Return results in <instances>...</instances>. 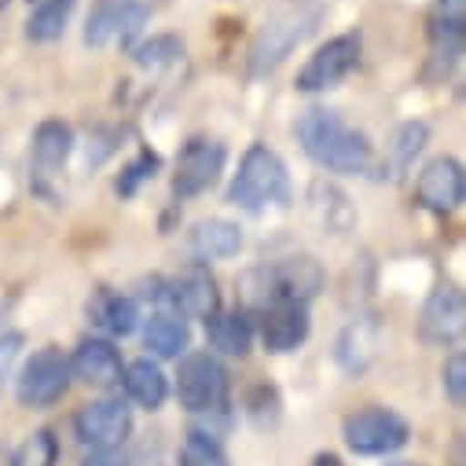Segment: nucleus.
<instances>
[{
    "label": "nucleus",
    "mask_w": 466,
    "mask_h": 466,
    "mask_svg": "<svg viewBox=\"0 0 466 466\" xmlns=\"http://www.w3.org/2000/svg\"><path fill=\"white\" fill-rule=\"evenodd\" d=\"M177 397L191 415L228 408V368L213 353H187L177 371Z\"/></svg>",
    "instance_id": "5"
},
{
    "label": "nucleus",
    "mask_w": 466,
    "mask_h": 466,
    "mask_svg": "<svg viewBox=\"0 0 466 466\" xmlns=\"http://www.w3.org/2000/svg\"><path fill=\"white\" fill-rule=\"evenodd\" d=\"M74 151V129L66 122H41L34 133V162L37 169H59Z\"/></svg>",
    "instance_id": "24"
},
{
    "label": "nucleus",
    "mask_w": 466,
    "mask_h": 466,
    "mask_svg": "<svg viewBox=\"0 0 466 466\" xmlns=\"http://www.w3.org/2000/svg\"><path fill=\"white\" fill-rule=\"evenodd\" d=\"M122 357H118V349H114L106 338H85L77 349H74V357H70V375H77L85 386H118L122 382Z\"/></svg>",
    "instance_id": "15"
},
{
    "label": "nucleus",
    "mask_w": 466,
    "mask_h": 466,
    "mask_svg": "<svg viewBox=\"0 0 466 466\" xmlns=\"http://www.w3.org/2000/svg\"><path fill=\"white\" fill-rule=\"evenodd\" d=\"M345 433V444L353 448L357 455H390L397 448L408 444L411 430L408 422L390 411V408H364V411H353L341 426Z\"/></svg>",
    "instance_id": "8"
},
{
    "label": "nucleus",
    "mask_w": 466,
    "mask_h": 466,
    "mask_svg": "<svg viewBox=\"0 0 466 466\" xmlns=\"http://www.w3.org/2000/svg\"><path fill=\"white\" fill-rule=\"evenodd\" d=\"M147 19V8L140 0H99V5L88 12L85 23V45L88 48H106L110 41H126L133 37Z\"/></svg>",
    "instance_id": "12"
},
{
    "label": "nucleus",
    "mask_w": 466,
    "mask_h": 466,
    "mask_svg": "<svg viewBox=\"0 0 466 466\" xmlns=\"http://www.w3.org/2000/svg\"><path fill=\"white\" fill-rule=\"evenodd\" d=\"M228 202L239 206V209H265L268 202H279L287 206L290 202V177H287V166L276 151H268L265 144H254L243 162H239V173L228 187Z\"/></svg>",
    "instance_id": "2"
},
{
    "label": "nucleus",
    "mask_w": 466,
    "mask_h": 466,
    "mask_svg": "<svg viewBox=\"0 0 466 466\" xmlns=\"http://www.w3.org/2000/svg\"><path fill=\"white\" fill-rule=\"evenodd\" d=\"M122 382H126L129 400L147 408V411H158L166 404V397H169V379L162 375V368L155 360H133L122 371Z\"/></svg>",
    "instance_id": "21"
},
{
    "label": "nucleus",
    "mask_w": 466,
    "mask_h": 466,
    "mask_svg": "<svg viewBox=\"0 0 466 466\" xmlns=\"http://www.w3.org/2000/svg\"><path fill=\"white\" fill-rule=\"evenodd\" d=\"M466 330V301L455 287H437L419 316V334L430 345H455Z\"/></svg>",
    "instance_id": "13"
},
{
    "label": "nucleus",
    "mask_w": 466,
    "mask_h": 466,
    "mask_svg": "<svg viewBox=\"0 0 466 466\" xmlns=\"http://www.w3.org/2000/svg\"><path fill=\"white\" fill-rule=\"evenodd\" d=\"M254 294L265 301V305H309L319 290H323V268L316 258L301 254V258H287V261H276L261 272L250 276Z\"/></svg>",
    "instance_id": "4"
},
{
    "label": "nucleus",
    "mask_w": 466,
    "mask_h": 466,
    "mask_svg": "<svg viewBox=\"0 0 466 466\" xmlns=\"http://www.w3.org/2000/svg\"><path fill=\"white\" fill-rule=\"evenodd\" d=\"M298 140L305 155L330 173H368L375 162L371 140L353 129L338 110L312 106L298 118Z\"/></svg>",
    "instance_id": "1"
},
{
    "label": "nucleus",
    "mask_w": 466,
    "mask_h": 466,
    "mask_svg": "<svg viewBox=\"0 0 466 466\" xmlns=\"http://www.w3.org/2000/svg\"><path fill=\"white\" fill-rule=\"evenodd\" d=\"M74 433L85 448L99 451V448H118L129 433H133V415L122 400L114 397H103V400H92L85 404L77 415H74Z\"/></svg>",
    "instance_id": "9"
},
{
    "label": "nucleus",
    "mask_w": 466,
    "mask_h": 466,
    "mask_svg": "<svg viewBox=\"0 0 466 466\" xmlns=\"http://www.w3.org/2000/svg\"><path fill=\"white\" fill-rule=\"evenodd\" d=\"M316 19H319V12H316V8H301V5L276 12V15L258 30V37H254V45H250V56H247L250 77L272 74V70L309 37V30L316 26Z\"/></svg>",
    "instance_id": "3"
},
{
    "label": "nucleus",
    "mask_w": 466,
    "mask_h": 466,
    "mask_svg": "<svg viewBox=\"0 0 466 466\" xmlns=\"http://www.w3.org/2000/svg\"><path fill=\"white\" fill-rule=\"evenodd\" d=\"M462 195H466V177H462V166L455 158H430L415 180V198L422 209L430 213H451L462 206Z\"/></svg>",
    "instance_id": "11"
},
{
    "label": "nucleus",
    "mask_w": 466,
    "mask_h": 466,
    "mask_svg": "<svg viewBox=\"0 0 466 466\" xmlns=\"http://www.w3.org/2000/svg\"><path fill=\"white\" fill-rule=\"evenodd\" d=\"M224 162H228L224 144H217V140H191V144L180 151V158H177L173 195H177V198H195V195L209 191V187L217 184Z\"/></svg>",
    "instance_id": "10"
},
{
    "label": "nucleus",
    "mask_w": 466,
    "mask_h": 466,
    "mask_svg": "<svg viewBox=\"0 0 466 466\" xmlns=\"http://www.w3.org/2000/svg\"><path fill=\"white\" fill-rule=\"evenodd\" d=\"M23 345H26V338L19 330L0 334V390H5V382L12 379V368H15L19 353H23Z\"/></svg>",
    "instance_id": "32"
},
{
    "label": "nucleus",
    "mask_w": 466,
    "mask_h": 466,
    "mask_svg": "<svg viewBox=\"0 0 466 466\" xmlns=\"http://www.w3.org/2000/svg\"><path fill=\"white\" fill-rule=\"evenodd\" d=\"M426 140H430L426 122H404V126L393 133V140H390V155H393V162H397L400 169L411 166L415 155L426 147Z\"/></svg>",
    "instance_id": "29"
},
{
    "label": "nucleus",
    "mask_w": 466,
    "mask_h": 466,
    "mask_svg": "<svg viewBox=\"0 0 466 466\" xmlns=\"http://www.w3.org/2000/svg\"><path fill=\"white\" fill-rule=\"evenodd\" d=\"M88 319L114 334V338H126L137 330V319H140V309L129 294H118V290H99L92 301H88Z\"/></svg>",
    "instance_id": "20"
},
{
    "label": "nucleus",
    "mask_w": 466,
    "mask_h": 466,
    "mask_svg": "<svg viewBox=\"0 0 466 466\" xmlns=\"http://www.w3.org/2000/svg\"><path fill=\"white\" fill-rule=\"evenodd\" d=\"M379 349H382V330H379V323L368 319V316H360V319H353V323H349V327L338 334V341H334V357H338L341 371H349V375H364V371L375 364Z\"/></svg>",
    "instance_id": "16"
},
{
    "label": "nucleus",
    "mask_w": 466,
    "mask_h": 466,
    "mask_svg": "<svg viewBox=\"0 0 466 466\" xmlns=\"http://www.w3.org/2000/svg\"><path fill=\"white\" fill-rule=\"evenodd\" d=\"M309 202H312V217L319 220L323 231H330V236H341V231H349V228H353V220H357L353 206H349V195L338 191L327 180H316L312 184Z\"/></svg>",
    "instance_id": "22"
},
{
    "label": "nucleus",
    "mask_w": 466,
    "mask_h": 466,
    "mask_svg": "<svg viewBox=\"0 0 466 466\" xmlns=\"http://www.w3.org/2000/svg\"><path fill=\"white\" fill-rule=\"evenodd\" d=\"M166 298L173 301V309L180 316H191V319H209L217 309H220V294H217V283L206 268L191 265L184 272H177L166 287Z\"/></svg>",
    "instance_id": "14"
},
{
    "label": "nucleus",
    "mask_w": 466,
    "mask_h": 466,
    "mask_svg": "<svg viewBox=\"0 0 466 466\" xmlns=\"http://www.w3.org/2000/svg\"><path fill=\"white\" fill-rule=\"evenodd\" d=\"M56 459H59V441H56V433H52V430H34V433H26V437L15 444L8 466H56Z\"/></svg>",
    "instance_id": "26"
},
{
    "label": "nucleus",
    "mask_w": 466,
    "mask_h": 466,
    "mask_svg": "<svg viewBox=\"0 0 466 466\" xmlns=\"http://www.w3.org/2000/svg\"><path fill=\"white\" fill-rule=\"evenodd\" d=\"M430 37H433V48L444 52L448 59H455L462 52V12H451V8H441L433 19H430Z\"/></svg>",
    "instance_id": "28"
},
{
    "label": "nucleus",
    "mask_w": 466,
    "mask_h": 466,
    "mask_svg": "<svg viewBox=\"0 0 466 466\" xmlns=\"http://www.w3.org/2000/svg\"><path fill=\"white\" fill-rule=\"evenodd\" d=\"M441 382H444L448 400H451L455 408H462V404H466V357H462V353H451V357H448V364H444V371H441Z\"/></svg>",
    "instance_id": "31"
},
{
    "label": "nucleus",
    "mask_w": 466,
    "mask_h": 466,
    "mask_svg": "<svg viewBox=\"0 0 466 466\" xmlns=\"http://www.w3.org/2000/svg\"><path fill=\"white\" fill-rule=\"evenodd\" d=\"M360 48H364L360 34H338L327 45H319L309 56V63L298 70V92H327V88H338L349 74L357 70Z\"/></svg>",
    "instance_id": "7"
},
{
    "label": "nucleus",
    "mask_w": 466,
    "mask_h": 466,
    "mask_svg": "<svg viewBox=\"0 0 466 466\" xmlns=\"http://www.w3.org/2000/svg\"><path fill=\"white\" fill-rule=\"evenodd\" d=\"M66 390H70V360L56 345L37 349L15 379V393L23 408H52L66 397Z\"/></svg>",
    "instance_id": "6"
},
{
    "label": "nucleus",
    "mask_w": 466,
    "mask_h": 466,
    "mask_svg": "<svg viewBox=\"0 0 466 466\" xmlns=\"http://www.w3.org/2000/svg\"><path fill=\"white\" fill-rule=\"evenodd\" d=\"M393 466H415V462H393Z\"/></svg>",
    "instance_id": "37"
},
{
    "label": "nucleus",
    "mask_w": 466,
    "mask_h": 466,
    "mask_svg": "<svg viewBox=\"0 0 466 466\" xmlns=\"http://www.w3.org/2000/svg\"><path fill=\"white\" fill-rule=\"evenodd\" d=\"M155 169H158V158H155V155H144L140 162H133V166L126 169V177L118 180V195H133V191H137V184H140V180H147V173L155 177Z\"/></svg>",
    "instance_id": "33"
},
{
    "label": "nucleus",
    "mask_w": 466,
    "mask_h": 466,
    "mask_svg": "<svg viewBox=\"0 0 466 466\" xmlns=\"http://www.w3.org/2000/svg\"><path fill=\"white\" fill-rule=\"evenodd\" d=\"M191 254L198 261H224V258H236L243 250V231L239 224L231 220H220V217H209V220H198L191 228Z\"/></svg>",
    "instance_id": "18"
},
{
    "label": "nucleus",
    "mask_w": 466,
    "mask_h": 466,
    "mask_svg": "<svg viewBox=\"0 0 466 466\" xmlns=\"http://www.w3.org/2000/svg\"><path fill=\"white\" fill-rule=\"evenodd\" d=\"M312 466H341V459H338V455H316Z\"/></svg>",
    "instance_id": "35"
},
{
    "label": "nucleus",
    "mask_w": 466,
    "mask_h": 466,
    "mask_svg": "<svg viewBox=\"0 0 466 466\" xmlns=\"http://www.w3.org/2000/svg\"><path fill=\"white\" fill-rule=\"evenodd\" d=\"M206 338L224 357H247L254 345V319L247 312H213L206 319Z\"/></svg>",
    "instance_id": "19"
},
{
    "label": "nucleus",
    "mask_w": 466,
    "mask_h": 466,
    "mask_svg": "<svg viewBox=\"0 0 466 466\" xmlns=\"http://www.w3.org/2000/svg\"><path fill=\"white\" fill-rule=\"evenodd\" d=\"M187 341H191V330L173 312H155L147 319V327H144V345L151 349L155 357H162V360H177L187 349Z\"/></svg>",
    "instance_id": "23"
},
{
    "label": "nucleus",
    "mask_w": 466,
    "mask_h": 466,
    "mask_svg": "<svg viewBox=\"0 0 466 466\" xmlns=\"http://www.w3.org/2000/svg\"><path fill=\"white\" fill-rule=\"evenodd\" d=\"M81 466H126V455H122L118 448H99V451L85 455Z\"/></svg>",
    "instance_id": "34"
},
{
    "label": "nucleus",
    "mask_w": 466,
    "mask_h": 466,
    "mask_svg": "<svg viewBox=\"0 0 466 466\" xmlns=\"http://www.w3.org/2000/svg\"><path fill=\"white\" fill-rule=\"evenodd\" d=\"M180 466H228L224 448L206 430H191L180 444Z\"/></svg>",
    "instance_id": "27"
},
{
    "label": "nucleus",
    "mask_w": 466,
    "mask_h": 466,
    "mask_svg": "<svg viewBox=\"0 0 466 466\" xmlns=\"http://www.w3.org/2000/svg\"><path fill=\"white\" fill-rule=\"evenodd\" d=\"M305 338H309V312L301 305H265L261 341L268 353H294Z\"/></svg>",
    "instance_id": "17"
},
{
    "label": "nucleus",
    "mask_w": 466,
    "mask_h": 466,
    "mask_svg": "<svg viewBox=\"0 0 466 466\" xmlns=\"http://www.w3.org/2000/svg\"><path fill=\"white\" fill-rule=\"evenodd\" d=\"M180 56H184V45H180L177 37H169V34H162V37H151V41H144V45L133 52V59H137L140 66H147V70L169 66V63H177Z\"/></svg>",
    "instance_id": "30"
},
{
    "label": "nucleus",
    "mask_w": 466,
    "mask_h": 466,
    "mask_svg": "<svg viewBox=\"0 0 466 466\" xmlns=\"http://www.w3.org/2000/svg\"><path fill=\"white\" fill-rule=\"evenodd\" d=\"M444 8H451V12H462V0H444Z\"/></svg>",
    "instance_id": "36"
},
{
    "label": "nucleus",
    "mask_w": 466,
    "mask_h": 466,
    "mask_svg": "<svg viewBox=\"0 0 466 466\" xmlns=\"http://www.w3.org/2000/svg\"><path fill=\"white\" fill-rule=\"evenodd\" d=\"M74 5L77 0H41V5L30 12L26 19V37L37 41V45H48V41H59L70 15H74Z\"/></svg>",
    "instance_id": "25"
}]
</instances>
